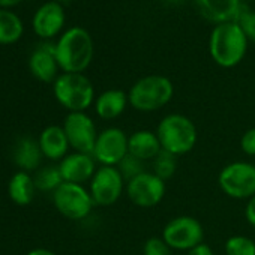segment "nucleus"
Listing matches in <instances>:
<instances>
[{
	"label": "nucleus",
	"mask_w": 255,
	"mask_h": 255,
	"mask_svg": "<svg viewBox=\"0 0 255 255\" xmlns=\"http://www.w3.org/2000/svg\"><path fill=\"white\" fill-rule=\"evenodd\" d=\"M225 255H255V242L248 236H231L224 245Z\"/></svg>",
	"instance_id": "25"
},
{
	"label": "nucleus",
	"mask_w": 255,
	"mask_h": 255,
	"mask_svg": "<svg viewBox=\"0 0 255 255\" xmlns=\"http://www.w3.org/2000/svg\"><path fill=\"white\" fill-rule=\"evenodd\" d=\"M65 24L63 8L57 2L44 3L33 17V29L38 36L48 39L56 36Z\"/></svg>",
	"instance_id": "15"
},
{
	"label": "nucleus",
	"mask_w": 255,
	"mask_h": 255,
	"mask_svg": "<svg viewBox=\"0 0 255 255\" xmlns=\"http://www.w3.org/2000/svg\"><path fill=\"white\" fill-rule=\"evenodd\" d=\"M53 203L57 212L71 221H81L87 218L95 207L89 189H86L84 185L69 182H63L53 192Z\"/></svg>",
	"instance_id": "7"
},
{
	"label": "nucleus",
	"mask_w": 255,
	"mask_h": 255,
	"mask_svg": "<svg viewBox=\"0 0 255 255\" xmlns=\"http://www.w3.org/2000/svg\"><path fill=\"white\" fill-rule=\"evenodd\" d=\"M171 251L173 249L165 243V240L158 236L147 239L143 246L144 255H171Z\"/></svg>",
	"instance_id": "28"
},
{
	"label": "nucleus",
	"mask_w": 255,
	"mask_h": 255,
	"mask_svg": "<svg viewBox=\"0 0 255 255\" xmlns=\"http://www.w3.org/2000/svg\"><path fill=\"white\" fill-rule=\"evenodd\" d=\"M42 150L38 140L30 137H23L18 140L14 149V162L21 171H38L42 162Z\"/></svg>",
	"instance_id": "20"
},
{
	"label": "nucleus",
	"mask_w": 255,
	"mask_h": 255,
	"mask_svg": "<svg viewBox=\"0 0 255 255\" xmlns=\"http://www.w3.org/2000/svg\"><path fill=\"white\" fill-rule=\"evenodd\" d=\"M59 2H69V0H59Z\"/></svg>",
	"instance_id": "34"
},
{
	"label": "nucleus",
	"mask_w": 255,
	"mask_h": 255,
	"mask_svg": "<svg viewBox=\"0 0 255 255\" xmlns=\"http://www.w3.org/2000/svg\"><path fill=\"white\" fill-rule=\"evenodd\" d=\"M95 113L101 120H114L120 117L126 107L129 105L128 93L119 89H110L102 92L95 99Z\"/></svg>",
	"instance_id": "19"
},
{
	"label": "nucleus",
	"mask_w": 255,
	"mask_h": 255,
	"mask_svg": "<svg viewBox=\"0 0 255 255\" xmlns=\"http://www.w3.org/2000/svg\"><path fill=\"white\" fill-rule=\"evenodd\" d=\"M210 56L221 68H233L239 65L248 50V38L236 21L218 24L209 42Z\"/></svg>",
	"instance_id": "3"
},
{
	"label": "nucleus",
	"mask_w": 255,
	"mask_h": 255,
	"mask_svg": "<svg viewBox=\"0 0 255 255\" xmlns=\"http://www.w3.org/2000/svg\"><path fill=\"white\" fill-rule=\"evenodd\" d=\"M177 170V156L162 150L155 159H153V173L161 177L164 182H168Z\"/></svg>",
	"instance_id": "24"
},
{
	"label": "nucleus",
	"mask_w": 255,
	"mask_h": 255,
	"mask_svg": "<svg viewBox=\"0 0 255 255\" xmlns=\"http://www.w3.org/2000/svg\"><path fill=\"white\" fill-rule=\"evenodd\" d=\"M174 95V86L164 75H146L135 81L128 92L129 105L140 113H153L164 108Z\"/></svg>",
	"instance_id": "4"
},
{
	"label": "nucleus",
	"mask_w": 255,
	"mask_h": 255,
	"mask_svg": "<svg viewBox=\"0 0 255 255\" xmlns=\"http://www.w3.org/2000/svg\"><path fill=\"white\" fill-rule=\"evenodd\" d=\"M162 152L156 132L149 129H138L128 137V153L141 159L153 161Z\"/></svg>",
	"instance_id": "18"
},
{
	"label": "nucleus",
	"mask_w": 255,
	"mask_h": 255,
	"mask_svg": "<svg viewBox=\"0 0 255 255\" xmlns=\"http://www.w3.org/2000/svg\"><path fill=\"white\" fill-rule=\"evenodd\" d=\"M59 170L63 182L84 185L86 182L92 180L98 170V162L90 153L72 152L59 162Z\"/></svg>",
	"instance_id": "13"
},
{
	"label": "nucleus",
	"mask_w": 255,
	"mask_h": 255,
	"mask_svg": "<svg viewBox=\"0 0 255 255\" xmlns=\"http://www.w3.org/2000/svg\"><path fill=\"white\" fill-rule=\"evenodd\" d=\"M29 68L35 78L42 83H54L59 69V63L56 59V45L47 42L39 45L29 59Z\"/></svg>",
	"instance_id": "14"
},
{
	"label": "nucleus",
	"mask_w": 255,
	"mask_h": 255,
	"mask_svg": "<svg viewBox=\"0 0 255 255\" xmlns=\"http://www.w3.org/2000/svg\"><path fill=\"white\" fill-rule=\"evenodd\" d=\"M38 143H39L44 158H47L53 162H60L68 155V152L71 149L63 128L59 125L47 126L39 134Z\"/></svg>",
	"instance_id": "17"
},
{
	"label": "nucleus",
	"mask_w": 255,
	"mask_h": 255,
	"mask_svg": "<svg viewBox=\"0 0 255 255\" xmlns=\"http://www.w3.org/2000/svg\"><path fill=\"white\" fill-rule=\"evenodd\" d=\"M53 92L57 102L69 113L86 111L96 99L92 81L83 74L63 72L56 78Z\"/></svg>",
	"instance_id": "5"
},
{
	"label": "nucleus",
	"mask_w": 255,
	"mask_h": 255,
	"mask_svg": "<svg viewBox=\"0 0 255 255\" xmlns=\"http://www.w3.org/2000/svg\"><path fill=\"white\" fill-rule=\"evenodd\" d=\"M195 3L200 14L216 26L236 21L242 11L240 0H195Z\"/></svg>",
	"instance_id": "16"
},
{
	"label": "nucleus",
	"mask_w": 255,
	"mask_h": 255,
	"mask_svg": "<svg viewBox=\"0 0 255 255\" xmlns=\"http://www.w3.org/2000/svg\"><path fill=\"white\" fill-rule=\"evenodd\" d=\"M161 237L173 251L188 252L204 242V228L197 218L180 215L165 224Z\"/></svg>",
	"instance_id": "8"
},
{
	"label": "nucleus",
	"mask_w": 255,
	"mask_h": 255,
	"mask_svg": "<svg viewBox=\"0 0 255 255\" xmlns=\"http://www.w3.org/2000/svg\"><path fill=\"white\" fill-rule=\"evenodd\" d=\"M126 195L137 207H156L165 197L167 185L153 171H144L140 176L126 182Z\"/></svg>",
	"instance_id": "10"
},
{
	"label": "nucleus",
	"mask_w": 255,
	"mask_h": 255,
	"mask_svg": "<svg viewBox=\"0 0 255 255\" xmlns=\"http://www.w3.org/2000/svg\"><path fill=\"white\" fill-rule=\"evenodd\" d=\"M240 149L246 156H255V126L242 135L240 138Z\"/></svg>",
	"instance_id": "29"
},
{
	"label": "nucleus",
	"mask_w": 255,
	"mask_h": 255,
	"mask_svg": "<svg viewBox=\"0 0 255 255\" xmlns=\"http://www.w3.org/2000/svg\"><path fill=\"white\" fill-rule=\"evenodd\" d=\"M186 255H215L213 249L207 245V243H200L198 246L192 248L191 251L186 252Z\"/></svg>",
	"instance_id": "31"
},
{
	"label": "nucleus",
	"mask_w": 255,
	"mask_h": 255,
	"mask_svg": "<svg viewBox=\"0 0 255 255\" xmlns=\"http://www.w3.org/2000/svg\"><path fill=\"white\" fill-rule=\"evenodd\" d=\"M117 168H119L120 174L123 176L125 182L131 180V179H134V177H137V176H140L141 173L146 171L144 161H141V159H138V158H135V156H132L129 153H128V156L117 165Z\"/></svg>",
	"instance_id": "26"
},
{
	"label": "nucleus",
	"mask_w": 255,
	"mask_h": 255,
	"mask_svg": "<svg viewBox=\"0 0 255 255\" xmlns=\"http://www.w3.org/2000/svg\"><path fill=\"white\" fill-rule=\"evenodd\" d=\"M221 191L233 200H249L255 195V164L234 161L218 174Z\"/></svg>",
	"instance_id": "6"
},
{
	"label": "nucleus",
	"mask_w": 255,
	"mask_h": 255,
	"mask_svg": "<svg viewBox=\"0 0 255 255\" xmlns=\"http://www.w3.org/2000/svg\"><path fill=\"white\" fill-rule=\"evenodd\" d=\"M59 68L68 74H83L93 59V41L83 27L66 30L56 44Z\"/></svg>",
	"instance_id": "2"
},
{
	"label": "nucleus",
	"mask_w": 255,
	"mask_h": 255,
	"mask_svg": "<svg viewBox=\"0 0 255 255\" xmlns=\"http://www.w3.org/2000/svg\"><path fill=\"white\" fill-rule=\"evenodd\" d=\"M35 192L36 185L33 176L27 171H17L8 183L9 198L18 206H29L35 198Z\"/></svg>",
	"instance_id": "21"
},
{
	"label": "nucleus",
	"mask_w": 255,
	"mask_h": 255,
	"mask_svg": "<svg viewBox=\"0 0 255 255\" xmlns=\"http://www.w3.org/2000/svg\"><path fill=\"white\" fill-rule=\"evenodd\" d=\"M126 182L120 174L117 167H104L99 165L92 180L89 182V192L93 198L95 206L108 207L119 201Z\"/></svg>",
	"instance_id": "9"
},
{
	"label": "nucleus",
	"mask_w": 255,
	"mask_h": 255,
	"mask_svg": "<svg viewBox=\"0 0 255 255\" xmlns=\"http://www.w3.org/2000/svg\"><path fill=\"white\" fill-rule=\"evenodd\" d=\"M20 2L21 0H0V6H14Z\"/></svg>",
	"instance_id": "33"
},
{
	"label": "nucleus",
	"mask_w": 255,
	"mask_h": 255,
	"mask_svg": "<svg viewBox=\"0 0 255 255\" xmlns=\"http://www.w3.org/2000/svg\"><path fill=\"white\" fill-rule=\"evenodd\" d=\"M245 218H246L248 224L255 228V195L252 198H249L245 206Z\"/></svg>",
	"instance_id": "30"
},
{
	"label": "nucleus",
	"mask_w": 255,
	"mask_h": 255,
	"mask_svg": "<svg viewBox=\"0 0 255 255\" xmlns=\"http://www.w3.org/2000/svg\"><path fill=\"white\" fill-rule=\"evenodd\" d=\"M36 189L44 191V192H54L62 183H63V177L60 174L59 165H47L39 168L35 176H33Z\"/></svg>",
	"instance_id": "23"
},
{
	"label": "nucleus",
	"mask_w": 255,
	"mask_h": 255,
	"mask_svg": "<svg viewBox=\"0 0 255 255\" xmlns=\"http://www.w3.org/2000/svg\"><path fill=\"white\" fill-rule=\"evenodd\" d=\"M248 39L255 42V12L249 11L248 6H242V11L236 20Z\"/></svg>",
	"instance_id": "27"
},
{
	"label": "nucleus",
	"mask_w": 255,
	"mask_h": 255,
	"mask_svg": "<svg viewBox=\"0 0 255 255\" xmlns=\"http://www.w3.org/2000/svg\"><path fill=\"white\" fill-rule=\"evenodd\" d=\"M126 132L117 126H110L98 134L92 156L99 165L117 167L128 156Z\"/></svg>",
	"instance_id": "11"
},
{
	"label": "nucleus",
	"mask_w": 255,
	"mask_h": 255,
	"mask_svg": "<svg viewBox=\"0 0 255 255\" xmlns=\"http://www.w3.org/2000/svg\"><path fill=\"white\" fill-rule=\"evenodd\" d=\"M62 128L74 152L92 155L99 132L96 129L93 119L86 111L68 113Z\"/></svg>",
	"instance_id": "12"
},
{
	"label": "nucleus",
	"mask_w": 255,
	"mask_h": 255,
	"mask_svg": "<svg viewBox=\"0 0 255 255\" xmlns=\"http://www.w3.org/2000/svg\"><path fill=\"white\" fill-rule=\"evenodd\" d=\"M23 35L21 20L11 11L0 9V44H14Z\"/></svg>",
	"instance_id": "22"
},
{
	"label": "nucleus",
	"mask_w": 255,
	"mask_h": 255,
	"mask_svg": "<svg viewBox=\"0 0 255 255\" xmlns=\"http://www.w3.org/2000/svg\"><path fill=\"white\" fill-rule=\"evenodd\" d=\"M27 255H56V254L50 249H45V248H35L30 252H27Z\"/></svg>",
	"instance_id": "32"
},
{
	"label": "nucleus",
	"mask_w": 255,
	"mask_h": 255,
	"mask_svg": "<svg viewBox=\"0 0 255 255\" xmlns=\"http://www.w3.org/2000/svg\"><path fill=\"white\" fill-rule=\"evenodd\" d=\"M155 132L159 138L162 150L177 158L189 153L198 140L195 123L188 116L180 113H170L164 116Z\"/></svg>",
	"instance_id": "1"
}]
</instances>
